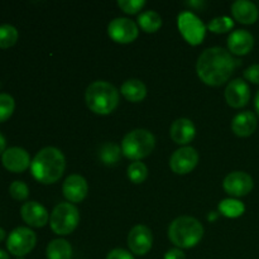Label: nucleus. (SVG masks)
Segmentation results:
<instances>
[{"instance_id":"nucleus-1","label":"nucleus","mask_w":259,"mask_h":259,"mask_svg":"<svg viewBox=\"0 0 259 259\" xmlns=\"http://www.w3.org/2000/svg\"><path fill=\"white\" fill-rule=\"evenodd\" d=\"M235 60L227 50L211 47L205 50L197 60V75L209 86H222L233 75Z\"/></svg>"},{"instance_id":"nucleus-2","label":"nucleus","mask_w":259,"mask_h":259,"mask_svg":"<svg viewBox=\"0 0 259 259\" xmlns=\"http://www.w3.org/2000/svg\"><path fill=\"white\" fill-rule=\"evenodd\" d=\"M66 168V159L62 152L55 147L40 149L33 158L30 172L38 182L51 185L62 177Z\"/></svg>"},{"instance_id":"nucleus-3","label":"nucleus","mask_w":259,"mask_h":259,"mask_svg":"<svg viewBox=\"0 0 259 259\" xmlns=\"http://www.w3.org/2000/svg\"><path fill=\"white\" fill-rule=\"evenodd\" d=\"M85 101L93 113L108 115L118 108L119 91L110 82L95 81L86 89Z\"/></svg>"},{"instance_id":"nucleus-4","label":"nucleus","mask_w":259,"mask_h":259,"mask_svg":"<svg viewBox=\"0 0 259 259\" xmlns=\"http://www.w3.org/2000/svg\"><path fill=\"white\" fill-rule=\"evenodd\" d=\"M204 235V227L197 219L191 217H180L171 223L168 238L177 248L190 249L199 244Z\"/></svg>"},{"instance_id":"nucleus-5","label":"nucleus","mask_w":259,"mask_h":259,"mask_svg":"<svg viewBox=\"0 0 259 259\" xmlns=\"http://www.w3.org/2000/svg\"><path fill=\"white\" fill-rule=\"evenodd\" d=\"M156 138L146 129H134L129 132L121 142V152L124 156L133 161H141L153 152Z\"/></svg>"},{"instance_id":"nucleus-6","label":"nucleus","mask_w":259,"mask_h":259,"mask_svg":"<svg viewBox=\"0 0 259 259\" xmlns=\"http://www.w3.org/2000/svg\"><path fill=\"white\" fill-rule=\"evenodd\" d=\"M80 212L75 205L70 202L58 204L50 217V224L53 232L58 235H68L77 228Z\"/></svg>"},{"instance_id":"nucleus-7","label":"nucleus","mask_w":259,"mask_h":259,"mask_svg":"<svg viewBox=\"0 0 259 259\" xmlns=\"http://www.w3.org/2000/svg\"><path fill=\"white\" fill-rule=\"evenodd\" d=\"M177 24H179L180 33L187 43L191 46L201 45L206 34V27L197 15L191 12L181 13L177 19Z\"/></svg>"},{"instance_id":"nucleus-8","label":"nucleus","mask_w":259,"mask_h":259,"mask_svg":"<svg viewBox=\"0 0 259 259\" xmlns=\"http://www.w3.org/2000/svg\"><path fill=\"white\" fill-rule=\"evenodd\" d=\"M37 243V235L29 228L19 227L13 230L7 240V248L9 253L15 257H24L33 250Z\"/></svg>"},{"instance_id":"nucleus-9","label":"nucleus","mask_w":259,"mask_h":259,"mask_svg":"<svg viewBox=\"0 0 259 259\" xmlns=\"http://www.w3.org/2000/svg\"><path fill=\"white\" fill-rule=\"evenodd\" d=\"M109 37L116 43H132L139 34L138 27L133 20L128 18H115L109 23Z\"/></svg>"},{"instance_id":"nucleus-10","label":"nucleus","mask_w":259,"mask_h":259,"mask_svg":"<svg viewBox=\"0 0 259 259\" xmlns=\"http://www.w3.org/2000/svg\"><path fill=\"white\" fill-rule=\"evenodd\" d=\"M199 162V153L192 147H182L177 149L169 159V167L177 175L190 174Z\"/></svg>"},{"instance_id":"nucleus-11","label":"nucleus","mask_w":259,"mask_h":259,"mask_svg":"<svg viewBox=\"0 0 259 259\" xmlns=\"http://www.w3.org/2000/svg\"><path fill=\"white\" fill-rule=\"evenodd\" d=\"M254 182L252 176L242 171H235L228 175L223 182V187L230 196L242 197L249 194L253 190Z\"/></svg>"},{"instance_id":"nucleus-12","label":"nucleus","mask_w":259,"mask_h":259,"mask_svg":"<svg viewBox=\"0 0 259 259\" xmlns=\"http://www.w3.org/2000/svg\"><path fill=\"white\" fill-rule=\"evenodd\" d=\"M153 244V235L146 225H137L129 232L128 245L137 255H144L151 250Z\"/></svg>"},{"instance_id":"nucleus-13","label":"nucleus","mask_w":259,"mask_h":259,"mask_svg":"<svg viewBox=\"0 0 259 259\" xmlns=\"http://www.w3.org/2000/svg\"><path fill=\"white\" fill-rule=\"evenodd\" d=\"M2 163L8 171L14 174H22L28 167H30L29 153L20 147H12L8 148L2 156Z\"/></svg>"},{"instance_id":"nucleus-14","label":"nucleus","mask_w":259,"mask_h":259,"mask_svg":"<svg viewBox=\"0 0 259 259\" xmlns=\"http://www.w3.org/2000/svg\"><path fill=\"white\" fill-rule=\"evenodd\" d=\"M225 99L228 105L239 109L248 104L250 99V89L242 78H235L225 89Z\"/></svg>"},{"instance_id":"nucleus-15","label":"nucleus","mask_w":259,"mask_h":259,"mask_svg":"<svg viewBox=\"0 0 259 259\" xmlns=\"http://www.w3.org/2000/svg\"><path fill=\"white\" fill-rule=\"evenodd\" d=\"M62 192L70 202H81L88 196V182L80 175H71L63 182Z\"/></svg>"},{"instance_id":"nucleus-16","label":"nucleus","mask_w":259,"mask_h":259,"mask_svg":"<svg viewBox=\"0 0 259 259\" xmlns=\"http://www.w3.org/2000/svg\"><path fill=\"white\" fill-rule=\"evenodd\" d=\"M22 219L27 223L29 227L42 228L48 223L50 215L47 209L37 201H28L20 209Z\"/></svg>"},{"instance_id":"nucleus-17","label":"nucleus","mask_w":259,"mask_h":259,"mask_svg":"<svg viewBox=\"0 0 259 259\" xmlns=\"http://www.w3.org/2000/svg\"><path fill=\"white\" fill-rule=\"evenodd\" d=\"M254 46V38L248 30H234L228 38V48L237 56H244L252 51Z\"/></svg>"},{"instance_id":"nucleus-18","label":"nucleus","mask_w":259,"mask_h":259,"mask_svg":"<svg viewBox=\"0 0 259 259\" xmlns=\"http://www.w3.org/2000/svg\"><path fill=\"white\" fill-rule=\"evenodd\" d=\"M169 136L175 143L187 144L196 136V128L190 119L180 118L172 123Z\"/></svg>"},{"instance_id":"nucleus-19","label":"nucleus","mask_w":259,"mask_h":259,"mask_svg":"<svg viewBox=\"0 0 259 259\" xmlns=\"http://www.w3.org/2000/svg\"><path fill=\"white\" fill-rule=\"evenodd\" d=\"M232 13L235 20L242 24H253L258 19V8L254 3L248 0H237L232 5Z\"/></svg>"},{"instance_id":"nucleus-20","label":"nucleus","mask_w":259,"mask_h":259,"mask_svg":"<svg viewBox=\"0 0 259 259\" xmlns=\"http://www.w3.org/2000/svg\"><path fill=\"white\" fill-rule=\"evenodd\" d=\"M257 125V116L252 111H242L233 119L232 131L238 137H249L254 133Z\"/></svg>"},{"instance_id":"nucleus-21","label":"nucleus","mask_w":259,"mask_h":259,"mask_svg":"<svg viewBox=\"0 0 259 259\" xmlns=\"http://www.w3.org/2000/svg\"><path fill=\"white\" fill-rule=\"evenodd\" d=\"M120 93L128 101H132V103H141L142 100H144V98L147 95V88L141 80L131 78V80H126L121 85Z\"/></svg>"},{"instance_id":"nucleus-22","label":"nucleus","mask_w":259,"mask_h":259,"mask_svg":"<svg viewBox=\"0 0 259 259\" xmlns=\"http://www.w3.org/2000/svg\"><path fill=\"white\" fill-rule=\"evenodd\" d=\"M46 255H47V259H71L72 247L67 240L55 239L47 245Z\"/></svg>"},{"instance_id":"nucleus-23","label":"nucleus","mask_w":259,"mask_h":259,"mask_svg":"<svg viewBox=\"0 0 259 259\" xmlns=\"http://www.w3.org/2000/svg\"><path fill=\"white\" fill-rule=\"evenodd\" d=\"M138 24L144 32L154 33L161 28L162 18L154 10H147L138 17Z\"/></svg>"},{"instance_id":"nucleus-24","label":"nucleus","mask_w":259,"mask_h":259,"mask_svg":"<svg viewBox=\"0 0 259 259\" xmlns=\"http://www.w3.org/2000/svg\"><path fill=\"white\" fill-rule=\"evenodd\" d=\"M245 206L243 202L239 200L234 199H225L219 204V212L224 215L225 218H230V219H235L244 214Z\"/></svg>"},{"instance_id":"nucleus-25","label":"nucleus","mask_w":259,"mask_h":259,"mask_svg":"<svg viewBox=\"0 0 259 259\" xmlns=\"http://www.w3.org/2000/svg\"><path fill=\"white\" fill-rule=\"evenodd\" d=\"M19 33L17 28L10 24L0 25V48H10L17 43Z\"/></svg>"},{"instance_id":"nucleus-26","label":"nucleus","mask_w":259,"mask_h":259,"mask_svg":"<svg viewBox=\"0 0 259 259\" xmlns=\"http://www.w3.org/2000/svg\"><path fill=\"white\" fill-rule=\"evenodd\" d=\"M128 177L133 184H142L148 177V168L143 162H133L128 167Z\"/></svg>"},{"instance_id":"nucleus-27","label":"nucleus","mask_w":259,"mask_h":259,"mask_svg":"<svg viewBox=\"0 0 259 259\" xmlns=\"http://www.w3.org/2000/svg\"><path fill=\"white\" fill-rule=\"evenodd\" d=\"M120 157V148L115 143H106L100 149V158L105 164H115Z\"/></svg>"},{"instance_id":"nucleus-28","label":"nucleus","mask_w":259,"mask_h":259,"mask_svg":"<svg viewBox=\"0 0 259 259\" xmlns=\"http://www.w3.org/2000/svg\"><path fill=\"white\" fill-rule=\"evenodd\" d=\"M15 101L9 94H0V123L7 121L13 115Z\"/></svg>"},{"instance_id":"nucleus-29","label":"nucleus","mask_w":259,"mask_h":259,"mask_svg":"<svg viewBox=\"0 0 259 259\" xmlns=\"http://www.w3.org/2000/svg\"><path fill=\"white\" fill-rule=\"evenodd\" d=\"M234 23L229 17H217L207 24V29L212 33H227L233 28Z\"/></svg>"},{"instance_id":"nucleus-30","label":"nucleus","mask_w":259,"mask_h":259,"mask_svg":"<svg viewBox=\"0 0 259 259\" xmlns=\"http://www.w3.org/2000/svg\"><path fill=\"white\" fill-rule=\"evenodd\" d=\"M9 194L10 196L18 201H24L29 196V189L27 185L22 181H14L9 186Z\"/></svg>"},{"instance_id":"nucleus-31","label":"nucleus","mask_w":259,"mask_h":259,"mask_svg":"<svg viewBox=\"0 0 259 259\" xmlns=\"http://www.w3.org/2000/svg\"><path fill=\"white\" fill-rule=\"evenodd\" d=\"M146 5L144 0H119L118 7L126 14H137Z\"/></svg>"},{"instance_id":"nucleus-32","label":"nucleus","mask_w":259,"mask_h":259,"mask_svg":"<svg viewBox=\"0 0 259 259\" xmlns=\"http://www.w3.org/2000/svg\"><path fill=\"white\" fill-rule=\"evenodd\" d=\"M244 77L252 83L259 85V65H253L244 71Z\"/></svg>"},{"instance_id":"nucleus-33","label":"nucleus","mask_w":259,"mask_h":259,"mask_svg":"<svg viewBox=\"0 0 259 259\" xmlns=\"http://www.w3.org/2000/svg\"><path fill=\"white\" fill-rule=\"evenodd\" d=\"M106 259H134V257L128 250L116 248V249H113L109 252V254L106 255Z\"/></svg>"},{"instance_id":"nucleus-34","label":"nucleus","mask_w":259,"mask_h":259,"mask_svg":"<svg viewBox=\"0 0 259 259\" xmlns=\"http://www.w3.org/2000/svg\"><path fill=\"white\" fill-rule=\"evenodd\" d=\"M164 259H186V255L179 248H174V249H169L168 252L164 254Z\"/></svg>"},{"instance_id":"nucleus-35","label":"nucleus","mask_w":259,"mask_h":259,"mask_svg":"<svg viewBox=\"0 0 259 259\" xmlns=\"http://www.w3.org/2000/svg\"><path fill=\"white\" fill-rule=\"evenodd\" d=\"M5 147H7V141H5L4 136L0 133V154H3L5 151H7V148H5Z\"/></svg>"},{"instance_id":"nucleus-36","label":"nucleus","mask_w":259,"mask_h":259,"mask_svg":"<svg viewBox=\"0 0 259 259\" xmlns=\"http://www.w3.org/2000/svg\"><path fill=\"white\" fill-rule=\"evenodd\" d=\"M254 108L259 116V91L257 93V95H255V99H254Z\"/></svg>"},{"instance_id":"nucleus-37","label":"nucleus","mask_w":259,"mask_h":259,"mask_svg":"<svg viewBox=\"0 0 259 259\" xmlns=\"http://www.w3.org/2000/svg\"><path fill=\"white\" fill-rule=\"evenodd\" d=\"M217 218H218V212L212 211V212H210L209 217H207V219H209L210 222H215V220H217Z\"/></svg>"},{"instance_id":"nucleus-38","label":"nucleus","mask_w":259,"mask_h":259,"mask_svg":"<svg viewBox=\"0 0 259 259\" xmlns=\"http://www.w3.org/2000/svg\"><path fill=\"white\" fill-rule=\"evenodd\" d=\"M0 259H9V254L3 249H0Z\"/></svg>"},{"instance_id":"nucleus-39","label":"nucleus","mask_w":259,"mask_h":259,"mask_svg":"<svg viewBox=\"0 0 259 259\" xmlns=\"http://www.w3.org/2000/svg\"><path fill=\"white\" fill-rule=\"evenodd\" d=\"M4 238H5V230L0 228V242H2V240H4Z\"/></svg>"},{"instance_id":"nucleus-40","label":"nucleus","mask_w":259,"mask_h":259,"mask_svg":"<svg viewBox=\"0 0 259 259\" xmlns=\"http://www.w3.org/2000/svg\"><path fill=\"white\" fill-rule=\"evenodd\" d=\"M17 259H24L23 257H19V258H17Z\"/></svg>"}]
</instances>
